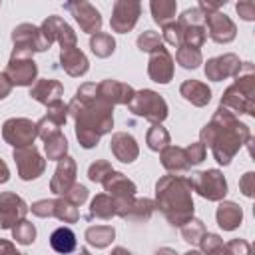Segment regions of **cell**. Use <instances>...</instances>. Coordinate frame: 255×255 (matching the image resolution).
Segmentation results:
<instances>
[{
	"instance_id": "obj_1",
	"label": "cell",
	"mask_w": 255,
	"mask_h": 255,
	"mask_svg": "<svg viewBox=\"0 0 255 255\" xmlns=\"http://www.w3.org/2000/svg\"><path fill=\"white\" fill-rule=\"evenodd\" d=\"M249 139V129L245 124H239L235 116L219 108L213 116V120L201 129V143L213 149V155L219 163H229L231 157L239 151L243 141Z\"/></svg>"
},
{
	"instance_id": "obj_2",
	"label": "cell",
	"mask_w": 255,
	"mask_h": 255,
	"mask_svg": "<svg viewBox=\"0 0 255 255\" xmlns=\"http://www.w3.org/2000/svg\"><path fill=\"white\" fill-rule=\"evenodd\" d=\"M108 102H104L100 96H96L88 104H80L72 100L68 104V114L76 120V137L82 147L90 149L94 147L100 137L114 128V116Z\"/></svg>"
},
{
	"instance_id": "obj_3",
	"label": "cell",
	"mask_w": 255,
	"mask_h": 255,
	"mask_svg": "<svg viewBox=\"0 0 255 255\" xmlns=\"http://www.w3.org/2000/svg\"><path fill=\"white\" fill-rule=\"evenodd\" d=\"M157 207L163 211L171 225H185L193 217L191 181L181 175H165L155 185Z\"/></svg>"
},
{
	"instance_id": "obj_4",
	"label": "cell",
	"mask_w": 255,
	"mask_h": 255,
	"mask_svg": "<svg viewBox=\"0 0 255 255\" xmlns=\"http://www.w3.org/2000/svg\"><path fill=\"white\" fill-rule=\"evenodd\" d=\"M237 82L227 88V92L221 98V108H229V112H239V114H253V92H255V82H253V66L245 62L237 70Z\"/></svg>"
},
{
	"instance_id": "obj_5",
	"label": "cell",
	"mask_w": 255,
	"mask_h": 255,
	"mask_svg": "<svg viewBox=\"0 0 255 255\" xmlns=\"http://www.w3.org/2000/svg\"><path fill=\"white\" fill-rule=\"evenodd\" d=\"M128 108L131 110V114L141 116L153 124H159L165 120L167 116V104L161 96H157L151 90H141V92H133V98L129 100Z\"/></svg>"
},
{
	"instance_id": "obj_6",
	"label": "cell",
	"mask_w": 255,
	"mask_h": 255,
	"mask_svg": "<svg viewBox=\"0 0 255 255\" xmlns=\"http://www.w3.org/2000/svg\"><path fill=\"white\" fill-rule=\"evenodd\" d=\"M177 24H179L181 34H183V44L181 46H189V48L199 50L203 46L205 38H207L203 12L199 8H189L179 16Z\"/></svg>"
},
{
	"instance_id": "obj_7",
	"label": "cell",
	"mask_w": 255,
	"mask_h": 255,
	"mask_svg": "<svg viewBox=\"0 0 255 255\" xmlns=\"http://www.w3.org/2000/svg\"><path fill=\"white\" fill-rule=\"evenodd\" d=\"M189 181H191V189H195L201 197H205L209 201H219L227 193V183L219 169L197 171L189 177Z\"/></svg>"
},
{
	"instance_id": "obj_8",
	"label": "cell",
	"mask_w": 255,
	"mask_h": 255,
	"mask_svg": "<svg viewBox=\"0 0 255 255\" xmlns=\"http://www.w3.org/2000/svg\"><path fill=\"white\" fill-rule=\"evenodd\" d=\"M36 74H38V68H36V62L32 60V54L12 52L10 62L4 70V76L12 86H32V82L36 80Z\"/></svg>"
},
{
	"instance_id": "obj_9",
	"label": "cell",
	"mask_w": 255,
	"mask_h": 255,
	"mask_svg": "<svg viewBox=\"0 0 255 255\" xmlns=\"http://www.w3.org/2000/svg\"><path fill=\"white\" fill-rule=\"evenodd\" d=\"M12 42H14V52H24V54L44 52L52 46L48 42V38L44 36V32L34 24L16 26L12 32Z\"/></svg>"
},
{
	"instance_id": "obj_10",
	"label": "cell",
	"mask_w": 255,
	"mask_h": 255,
	"mask_svg": "<svg viewBox=\"0 0 255 255\" xmlns=\"http://www.w3.org/2000/svg\"><path fill=\"white\" fill-rule=\"evenodd\" d=\"M2 135L10 145L26 147V145H32L34 139L38 137V128H36V124H32L26 118H12V120L4 122Z\"/></svg>"
},
{
	"instance_id": "obj_11",
	"label": "cell",
	"mask_w": 255,
	"mask_h": 255,
	"mask_svg": "<svg viewBox=\"0 0 255 255\" xmlns=\"http://www.w3.org/2000/svg\"><path fill=\"white\" fill-rule=\"evenodd\" d=\"M14 159H16V165H18V175L26 181L40 177L46 169V161L34 145L16 147L14 149Z\"/></svg>"
},
{
	"instance_id": "obj_12",
	"label": "cell",
	"mask_w": 255,
	"mask_h": 255,
	"mask_svg": "<svg viewBox=\"0 0 255 255\" xmlns=\"http://www.w3.org/2000/svg\"><path fill=\"white\" fill-rule=\"evenodd\" d=\"M139 14H141V4L139 2H133V0H118L114 4V10H112L110 26H112L114 32L126 34V32H129L135 26Z\"/></svg>"
},
{
	"instance_id": "obj_13",
	"label": "cell",
	"mask_w": 255,
	"mask_h": 255,
	"mask_svg": "<svg viewBox=\"0 0 255 255\" xmlns=\"http://www.w3.org/2000/svg\"><path fill=\"white\" fill-rule=\"evenodd\" d=\"M26 213H28V205L20 195L12 191L0 193V225L4 229H10L16 223L24 221Z\"/></svg>"
},
{
	"instance_id": "obj_14",
	"label": "cell",
	"mask_w": 255,
	"mask_h": 255,
	"mask_svg": "<svg viewBox=\"0 0 255 255\" xmlns=\"http://www.w3.org/2000/svg\"><path fill=\"white\" fill-rule=\"evenodd\" d=\"M64 8L68 12H72V16L76 18V22L80 24V28L86 32V34H98L100 28H102V16L100 12L96 10V6H92L90 2H84V0H76V2H66Z\"/></svg>"
},
{
	"instance_id": "obj_15",
	"label": "cell",
	"mask_w": 255,
	"mask_h": 255,
	"mask_svg": "<svg viewBox=\"0 0 255 255\" xmlns=\"http://www.w3.org/2000/svg\"><path fill=\"white\" fill-rule=\"evenodd\" d=\"M40 30L44 32V36L48 38V42H58L62 46V50H68V48H76V32L60 18V16H48Z\"/></svg>"
},
{
	"instance_id": "obj_16",
	"label": "cell",
	"mask_w": 255,
	"mask_h": 255,
	"mask_svg": "<svg viewBox=\"0 0 255 255\" xmlns=\"http://www.w3.org/2000/svg\"><path fill=\"white\" fill-rule=\"evenodd\" d=\"M203 18H205V30L209 32L211 40H215L217 44H227L235 38V32H237L235 24L223 12H219V10L203 12Z\"/></svg>"
},
{
	"instance_id": "obj_17",
	"label": "cell",
	"mask_w": 255,
	"mask_h": 255,
	"mask_svg": "<svg viewBox=\"0 0 255 255\" xmlns=\"http://www.w3.org/2000/svg\"><path fill=\"white\" fill-rule=\"evenodd\" d=\"M66 120H68V106L64 102H56V104L48 106V114L36 124L38 135L46 141L48 137L60 133V128L66 124Z\"/></svg>"
},
{
	"instance_id": "obj_18",
	"label": "cell",
	"mask_w": 255,
	"mask_h": 255,
	"mask_svg": "<svg viewBox=\"0 0 255 255\" xmlns=\"http://www.w3.org/2000/svg\"><path fill=\"white\" fill-rule=\"evenodd\" d=\"M147 74L157 84H167L173 78V58L169 56L167 48L159 46L155 52H151V58L147 64Z\"/></svg>"
},
{
	"instance_id": "obj_19",
	"label": "cell",
	"mask_w": 255,
	"mask_h": 255,
	"mask_svg": "<svg viewBox=\"0 0 255 255\" xmlns=\"http://www.w3.org/2000/svg\"><path fill=\"white\" fill-rule=\"evenodd\" d=\"M239 58L235 54H223V56H217V58H211L207 64H205V76L213 82H219L227 76H235L237 70H239Z\"/></svg>"
},
{
	"instance_id": "obj_20",
	"label": "cell",
	"mask_w": 255,
	"mask_h": 255,
	"mask_svg": "<svg viewBox=\"0 0 255 255\" xmlns=\"http://www.w3.org/2000/svg\"><path fill=\"white\" fill-rule=\"evenodd\" d=\"M98 96L104 102H108L110 106L129 104V100L133 98V90L128 84H122L116 80H104L102 84H98Z\"/></svg>"
},
{
	"instance_id": "obj_21",
	"label": "cell",
	"mask_w": 255,
	"mask_h": 255,
	"mask_svg": "<svg viewBox=\"0 0 255 255\" xmlns=\"http://www.w3.org/2000/svg\"><path fill=\"white\" fill-rule=\"evenodd\" d=\"M74 179H76V161L66 155L58 161V167H56L54 177L50 181V189L58 195H64L74 185Z\"/></svg>"
},
{
	"instance_id": "obj_22",
	"label": "cell",
	"mask_w": 255,
	"mask_h": 255,
	"mask_svg": "<svg viewBox=\"0 0 255 255\" xmlns=\"http://www.w3.org/2000/svg\"><path fill=\"white\" fill-rule=\"evenodd\" d=\"M62 94H64V86L58 80H48V78L38 80L30 92V96L44 106H52L56 102H62Z\"/></svg>"
},
{
	"instance_id": "obj_23",
	"label": "cell",
	"mask_w": 255,
	"mask_h": 255,
	"mask_svg": "<svg viewBox=\"0 0 255 255\" xmlns=\"http://www.w3.org/2000/svg\"><path fill=\"white\" fill-rule=\"evenodd\" d=\"M110 147H112V153H114L120 161H124V163H131V161L137 157V153H139L135 139H133L129 133H126V131L114 133Z\"/></svg>"
},
{
	"instance_id": "obj_24",
	"label": "cell",
	"mask_w": 255,
	"mask_h": 255,
	"mask_svg": "<svg viewBox=\"0 0 255 255\" xmlns=\"http://www.w3.org/2000/svg\"><path fill=\"white\" fill-rule=\"evenodd\" d=\"M104 187H106L108 195H112L114 199H129L135 195V183L120 171H112L104 179Z\"/></svg>"
},
{
	"instance_id": "obj_25",
	"label": "cell",
	"mask_w": 255,
	"mask_h": 255,
	"mask_svg": "<svg viewBox=\"0 0 255 255\" xmlns=\"http://www.w3.org/2000/svg\"><path fill=\"white\" fill-rule=\"evenodd\" d=\"M60 64H62V68L70 74V76H74V78H80V76H84L86 72H88V58L84 56V52L82 50H78V48H68V50H62V54H60Z\"/></svg>"
},
{
	"instance_id": "obj_26",
	"label": "cell",
	"mask_w": 255,
	"mask_h": 255,
	"mask_svg": "<svg viewBox=\"0 0 255 255\" xmlns=\"http://www.w3.org/2000/svg\"><path fill=\"white\" fill-rule=\"evenodd\" d=\"M215 217H217V223H219V227H221L223 231H231V229H235V227L241 223L243 213H241V207H239L237 203H233V201H223V203H219Z\"/></svg>"
},
{
	"instance_id": "obj_27",
	"label": "cell",
	"mask_w": 255,
	"mask_h": 255,
	"mask_svg": "<svg viewBox=\"0 0 255 255\" xmlns=\"http://www.w3.org/2000/svg\"><path fill=\"white\" fill-rule=\"evenodd\" d=\"M179 92H181V96H183L187 102H191V104L197 106V108L205 106V104L211 100V90H209L205 84L197 82V80H187V82H183L181 88H179Z\"/></svg>"
},
{
	"instance_id": "obj_28",
	"label": "cell",
	"mask_w": 255,
	"mask_h": 255,
	"mask_svg": "<svg viewBox=\"0 0 255 255\" xmlns=\"http://www.w3.org/2000/svg\"><path fill=\"white\" fill-rule=\"evenodd\" d=\"M161 165L167 171H185L189 169V161L185 157L183 147H175V145H167L165 149H161Z\"/></svg>"
},
{
	"instance_id": "obj_29",
	"label": "cell",
	"mask_w": 255,
	"mask_h": 255,
	"mask_svg": "<svg viewBox=\"0 0 255 255\" xmlns=\"http://www.w3.org/2000/svg\"><path fill=\"white\" fill-rule=\"evenodd\" d=\"M50 245L56 253H62V255H68L76 249V235L70 227H58L52 231L50 235Z\"/></svg>"
},
{
	"instance_id": "obj_30",
	"label": "cell",
	"mask_w": 255,
	"mask_h": 255,
	"mask_svg": "<svg viewBox=\"0 0 255 255\" xmlns=\"http://www.w3.org/2000/svg\"><path fill=\"white\" fill-rule=\"evenodd\" d=\"M112 215H116V199L108 193H100L94 197L92 205H90V215L88 219H110Z\"/></svg>"
},
{
	"instance_id": "obj_31",
	"label": "cell",
	"mask_w": 255,
	"mask_h": 255,
	"mask_svg": "<svg viewBox=\"0 0 255 255\" xmlns=\"http://www.w3.org/2000/svg\"><path fill=\"white\" fill-rule=\"evenodd\" d=\"M149 10H151L153 20H155L159 26H165V24L173 22L177 4H175L173 0H151V2H149Z\"/></svg>"
},
{
	"instance_id": "obj_32",
	"label": "cell",
	"mask_w": 255,
	"mask_h": 255,
	"mask_svg": "<svg viewBox=\"0 0 255 255\" xmlns=\"http://www.w3.org/2000/svg\"><path fill=\"white\" fill-rule=\"evenodd\" d=\"M114 235H116V231L112 225H94V227L86 229V241L98 249L108 247L114 241Z\"/></svg>"
},
{
	"instance_id": "obj_33",
	"label": "cell",
	"mask_w": 255,
	"mask_h": 255,
	"mask_svg": "<svg viewBox=\"0 0 255 255\" xmlns=\"http://www.w3.org/2000/svg\"><path fill=\"white\" fill-rule=\"evenodd\" d=\"M90 48L92 52L98 56V58H108L114 54L116 50V40L112 38V34H106V32H98L90 38Z\"/></svg>"
},
{
	"instance_id": "obj_34",
	"label": "cell",
	"mask_w": 255,
	"mask_h": 255,
	"mask_svg": "<svg viewBox=\"0 0 255 255\" xmlns=\"http://www.w3.org/2000/svg\"><path fill=\"white\" fill-rule=\"evenodd\" d=\"M153 201L151 199H133L131 205H129V211L126 215V219H131V221H147L153 213Z\"/></svg>"
},
{
	"instance_id": "obj_35",
	"label": "cell",
	"mask_w": 255,
	"mask_h": 255,
	"mask_svg": "<svg viewBox=\"0 0 255 255\" xmlns=\"http://www.w3.org/2000/svg\"><path fill=\"white\" fill-rule=\"evenodd\" d=\"M145 141H147V147H149V149L161 151V149H165V147L169 145V133H167V129L161 128L159 124H153V126L149 128V131H147Z\"/></svg>"
},
{
	"instance_id": "obj_36",
	"label": "cell",
	"mask_w": 255,
	"mask_h": 255,
	"mask_svg": "<svg viewBox=\"0 0 255 255\" xmlns=\"http://www.w3.org/2000/svg\"><path fill=\"white\" fill-rule=\"evenodd\" d=\"M54 217L62 219L64 223H76L80 219V213L74 203H70L66 197H62V199H54Z\"/></svg>"
},
{
	"instance_id": "obj_37",
	"label": "cell",
	"mask_w": 255,
	"mask_h": 255,
	"mask_svg": "<svg viewBox=\"0 0 255 255\" xmlns=\"http://www.w3.org/2000/svg\"><path fill=\"white\" fill-rule=\"evenodd\" d=\"M44 147H46V155H48V159H56V161H60L62 157H66L68 141H66V137H64L62 133H56V135H52V137L46 139Z\"/></svg>"
},
{
	"instance_id": "obj_38",
	"label": "cell",
	"mask_w": 255,
	"mask_h": 255,
	"mask_svg": "<svg viewBox=\"0 0 255 255\" xmlns=\"http://www.w3.org/2000/svg\"><path fill=\"white\" fill-rule=\"evenodd\" d=\"M175 58H177V64H181L187 70H195L201 64V52L197 48H189V46H179Z\"/></svg>"
},
{
	"instance_id": "obj_39",
	"label": "cell",
	"mask_w": 255,
	"mask_h": 255,
	"mask_svg": "<svg viewBox=\"0 0 255 255\" xmlns=\"http://www.w3.org/2000/svg\"><path fill=\"white\" fill-rule=\"evenodd\" d=\"M12 235H14V239L18 241V243H22V245H30V243H34V239H36V227L30 223V221H20V223H16L14 227H12Z\"/></svg>"
},
{
	"instance_id": "obj_40",
	"label": "cell",
	"mask_w": 255,
	"mask_h": 255,
	"mask_svg": "<svg viewBox=\"0 0 255 255\" xmlns=\"http://www.w3.org/2000/svg\"><path fill=\"white\" fill-rule=\"evenodd\" d=\"M203 233H205V227L199 219H189L185 225H181V235L187 243H199Z\"/></svg>"
},
{
	"instance_id": "obj_41",
	"label": "cell",
	"mask_w": 255,
	"mask_h": 255,
	"mask_svg": "<svg viewBox=\"0 0 255 255\" xmlns=\"http://www.w3.org/2000/svg\"><path fill=\"white\" fill-rule=\"evenodd\" d=\"M159 46H163V42H161V38H159L157 32L147 30V32H143V34L137 38V48H139L141 52H155Z\"/></svg>"
},
{
	"instance_id": "obj_42",
	"label": "cell",
	"mask_w": 255,
	"mask_h": 255,
	"mask_svg": "<svg viewBox=\"0 0 255 255\" xmlns=\"http://www.w3.org/2000/svg\"><path fill=\"white\" fill-rule=\"evenodd\" d=\"M112 171H114V169H112V165H110L106 159H98L96 163L90 165V169H88V177H90L92 181L104 183V179H106Z\"/></svg>"
},
{
	"instance_id": "obj_43",
	"label": "cell",
	"mask_w": 255,
	"mask_h": 255,
	"mask_svg": "<svg viewBox=\"0 0 255 255\" xmlns=\"http://www.w3.org/2000/svg\"><path fill=\"white\" fill-rule=\"evenodd\" d=\"M199 245H201V249H203L205 255H215L217 251L223 249V241L215 233H203V237L199 239Z\"/></svg>"
},
{
	"instance_id": "obj_44",
	"label": "cell",
	"mask_w": 255,
	"mask_h": 255,
	"mask_svg": "<svg viewBox=\"0 0 255 255\" xmlns=\"http://www.w3.org/2000/svg\"><path fill=\"white\" fill-rule=\"evenodd\" d=\"M163 40L167 44L175 46V48H179L183 44V34H181V28H179V24L175 20L163 26Z\"/></svg>"
},
{
	"instance_id": "obj_45",
	"label": "cell",
	"mask_w": 255,
	"mask_h": 255,
	"mask_svg": "<svg viewBox=\"0 0 255 255\" xmlns=\"http://www.w3.org/2000/svg\"><path fill=\"white\" fill-rule=\"evenodd\" d=\"M185 157H187V161H189V165H195V163H201L203 159H205V145L201 143V141H195V143H191V145H187L185 149Z\"/></svg>"
},
{
	"instance_id": "obj_46",
	"label": "cell",
	"mask_w": 255,
	"mask_h": 255,
	"mask_svg": "<svg viewBox=\"0 0 255 255\" xmlns=\"http://www.w3.org/2000/svg\"><path fill=\"white\" fill-rule=\"evenodd\" d=\"M64 197H66L70 203H74V205L78 207V205H82V203L88 199V189H86L84 185H80V183H74V185L64 193Z\"/></svg>"
},
{
	"instance_id": "obj_47",
	"label": "cell",
	"mask_w": 255,
	"mask_h": 255,
	"mask_svg": "<svg viewBox=\"0 0 255 255\" xmlns=\"http://www.w3.org/2000/svg\"><path fill=\"white\" fill-rule=\"evenodd\" d=\"M225 253L227 255H251V245L243 239H233L225 245Z\"/></svg>"
},
{
	"instance_id": "obj_48",
	"label": "cell",
	"mask_w": 255,
	"mask_h": 255,
	"mask_svg": "<svg viewBox=\"0 0 255 255\" xmlns=\"http://www.w3.org/2000/svg\"><path fill=\"white\" fill-rule=\"evenodd\" d=\"M32 213L38 217H54V199H40L32 205Z\"/></svg>"
},
{
	"instance_id": "obj_49",
	"label": "cell",
	"mask_w": 255,
	"mask_h": 255,
	"mask_svg": "<svg viewBox=\"0 0 255 255\" xmlns=\"http://www.w3.org/2000/svg\"><path fill=\"white\" fill-rule=\"evenodd\" d=\"M235 8H237V12L243 20H253L255 18V2L245 0V2H239Z\"/></svg>"
},
{
	"instance_id": "obj_50",
	"label": "cell",
	"mask_w": 255,
	"mask_h": 255,
	"mask_svg": "<svg viewBox=\"0 0 255 255\" xmlns=\"http://www.w3.org/2000/svg\"><path fill=\"white\" fill-rule=\"evenodd\" d=\"M239 187H241V191H243L247 197H251V195H253V191H255V173H253V171L245 173V175H243V179L239 181Z\"/></svg>"
},
{
	"instance_id": "obj_51",
	"label": "cell",
	"mask_w": 255,
	"mask_h": 255,
	"mask_svg": "<svg viewBox=\"0 0 255 255\" xmlns=\"http://www.w3.org/2000/svg\"><path fill=\"white\" fill-rule=\"evenodd\" d=\"M0 255H24V253L16 251V247H14L10 241L0 239Z\"/></svg>"
},
{
	"instance_id": "obj_52",
	"label": "cell",
	"mask_w": 255,
	"mask_h": 255,
	"mask_svg": "<svg viewBox=\"0 0 255 255\" xmlns=\"http://www.w3.org/2000/svg\"><path fill=\"white\" fill-rule=\"evenodd\" d=\"M12 90V84L8 82V78L4 74H0V100H4Z\"/></svg>"
},
{
	"instance_id": "obj_53",
	"label": "cell",
	"mask_w": 255,
	"mask_h": 255,
	"mask_svg": "<svg viewBox=\"0 0 255 255\" xmlns=\"http://www.w3.org/2000/svg\"><path fill=\"white\" fill-rule=\"evenodd\" d=\"M10 179V171H8V165L0 159V183H6Z\"/></svg>"
},
{
	"instance_id": "obj_54",
	"label": "cell",
	"mask_w": 255,
	"mask_h": 255,
	"mask_svg": "<svg viewBox=\"0 0 255 255\" xmlns=\"http://www.w3.org/2000/svg\"><path fill=\"white\" fill-rule=\"evenodd\" d=\"M112 255H131L128 249H124V247H116L114 251H112Z\"/></svg>"
},
{
	"instance_id": "obj_55",
	"label": "cell",
	"mask_w": 255,
	"mask_h": 255,
	"mask_svg": "<svg viewBox=\"0 0 255 255\" xmlns=\"http://www.w3.org/2000/svg\"><path fill=\"white\" fill-rule=\"evenodd\" d=\"M155 255H175V251H173V249H169V247H163V249H159Z\"/></svg>"
},
{
	"instance_id": "obj_56",
	"label": "cell",
	"mask_w": 255,
	"mask_h": 255,
	"mask_svg": "<svg viewBox=\"0 0 255 255\" xmlns=\"http://www.w3.org/2000/svg\"><path fill=\"white\" fill-rule=\"evenodd\" d=\"M183 255H203V253H199V251H187V253H183Z\"/></svg>"
},
{
	"instance_id": "obj_57",
	"label": "cell",
	"mask_w": 255,
	"mask_h": 255,
	"mask_svg": "<svg viewBox=\"0 0 255 255\" xmlns=\"http://www.w3.org/2000/svg\"><path fill=\"white\" fill-rule=\"evenodd\" d=\"M80 255H90V251L88 249H80Z\"/></svg>"
}]
</instances>
